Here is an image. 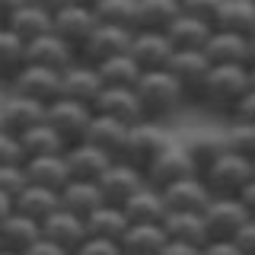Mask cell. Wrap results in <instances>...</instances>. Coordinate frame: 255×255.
Listing matches in <instances>:
<instances>
[{"mask_svg": "<svg viewBox=\"0 0 255 255\" xmlns=\"http://www.w3.org/2000/svg\"><path fill=\"white\" fill-rule=\"evenodd\" d=\"M128 54L134 58V64H137L140 70H163L166 64L172 61L175 48L172 42L166 38V32H134L131 35V48H128Z\"/></svg>", "mask_w": 255, "mask_h": 255, "instance_id": "cell-13", "label": "cell"}, {"mask_svg": "<svg viewBox=\"0 0 255 255\" xmlns=\"http://www.w3.org/2000/svg\"><path fill=\"white\" fill-rule=\"evenodd\" d=\"M0 131H6V128H3V115H0Z\"/></svg>", "mask_w": 255, "mask_h": 255, "instance_id": "cell-58", "label": "cell"}, {"mask_svg": "<svg viewBox=\"0 0 255 255\" xmlns=\"http://www.w3.org/2000/svg\"><path fill=\"white\" fill-rule=\"evenodd\" d=\"M106 204V198H102V191L96 182H83V179H70V185L61 191V207L70 214H77V217H90L93 211H99V207Z\"/></svg>", "mask_w": 255, "mask_h": 255, "instance_id": "cell-32", "label": "cell"}, {"mask_svg": "<svg viewBox=\"0 0 255 255\" xmlns=\"http://www.w3.org/2000/svg\"><path fill=\"white\" fill-rule=\"evenodd\" d=\"M38 239H42V223L29 220L26 214L10 211L3 220H0V249L22 255L32 243H38Z\"/></svg>", "mask_w": 255, "mask_h": 255, "instance_id": "cell-19", "label": "cell"}, {"mask_svg": "<svg viewBox=\"0 0 255 255\" xmlns=\"http://www.w3.org/2000/svg\"><path fill=\"white\" fill-rule=\"evenodd\" d=\"M214 26L198 16H188V13H179L172 19V26L166 29V38L172 42L175 51H204L207 38H211Z\"/></svg>", "mask_w": 255, "mask_h": 255, "instance_id": "cell-24", "label": "cell"}, {"mask_svg": "<svg viewBox=\"0 0 255 255\" xmlns=\"http://www.w3.org/2000/svg\"><path fill=\"white\" fill-rule=\"evenodd\" d=\"M0 29H3V22H0Z\"/></svg>", "mask_w": 255, "mask_h": 255, "instance_id": "cell-60", "label": "cell"}, {"mask_svg": "<svg viewBox=\"0 0 255 255\" xmlns=\"http://www.w3.org/2000/svg\"><path fill=\"white\" fill-rule=\"evenodd\" d=\"M74 255H125L122 243H115V239H99V236H90L83 246L74 252Z\"/></svg>", "mask_w": 255, "mask_h": 255, "instance_id": "cell-43", "label": "cell"}, {"mask_svg": "<svg viewBox=\"0 0 255 255\" xmlns=\"http://www.w3.org/2000/svg\"><path fill=\"white\" fill-rule=\"evenodd\" d=\"M102 26H118L134 32V16H137V0H99L93 6Z\"/></svg>", "mask_w": 255, "mask_h": 255, "instance_id": "cell-39", "label": "cell"}, {"mask_svg": "<svg viewBox=\"0 0 255 255\" xmlns=\"http://www.w3.org/2000/svg\"><path fill=\"white\" fill-rule=\"evenodd\" d=\"M204 58L211 64H243V67H249V64H252L249 38L214 29L211 38H207V45H204Z\"/></svg>", "mask_w": 255, "mask_h": 255, "instance_id": "cell-23", "label": "cell"}, {"mask_svg": "<svg viewBox=\"0 0 255 255\" xmlns=\"http://www.w3.org/2000/svg\"><path fill=\"white\" fill-rule=\"evenodd\" d=\"M233 243L239 246L243 255H255V220H246V227L233 236Z\"/></svg>", "mask_w": 255, "mask_h": 255, "instance_id": "cell-46", "label": "cell"}, {"mask_svg": "<svg viewBox=\"0 0 255 255\" xmlns=\"http://www.w3.org/2000/svg\"><path fill=\"white\" fill-rule=\"evenodd\" d=\"M0 93H3V90H0Z\"/></svg>", "mask_w": 255, "mask_h": 255, "instance_id": "cell-62", "label": "cell"}, {"mask_svg": "<svg viewBox=\"0 0 255 255\" xmlns=\"http://www.w3.org/2000/svg\"><path fill=\"white\" fill-rule=\"evenodd\" d=\"M10 211H13V201H10L6 195H0V220H3V217H6Z\"/></svg>", "mask_w": 255, "mask_h": 255, "instance_id": "cell-53", "label": "cell"}, {"mask_svg": "<svg viewBox=\"0 0 255 255\" xmlns=\"http://www.w3.org/2000/svg\"><path fill=\"white\" fill-rule=\"evenodd\" d=\"M249 51H252V64H255V35L249 38Z\"/></svg>", "mask_w": 255, "mask_h": 255, "instance_id": "cell-56", "label": "cell"}, {"mask_svg": "<svg viewBox=\"0 0 255 255\" xmlns=\"http://www.w3.org/2000/svg\"><path fill=\"white\" fill-rule=\"evenodd\" d=\"M230 118H236V122H249L255 125V90H249L243 96V99L236 102V109L230 112Z\"/></svg>", "mask_w": 255, "mask_h": 255, "instance_id": "cell-45", "label": "cell"}, {"mask_svg": "<svg viewBox=\"0 0 255 255\" xmlns=\"http://www.w3.org/2000/svg\"><path fill=\"white\" fill-rule=\"evenodd\" d=\"M182 13L179 0H137V16H134V32H166L172 19Z\"/></svg>", "mask_w": 255, "mask_h": 255, "instance_id": "cell-33", "label": "cell"}, {"mask_svg": "<svg viewBox=\"0 0 255 255\" xmlns=\"http://www.w3.org/2000/svg\"><path fill=\"white\" fill-rule=\"evenodd\" d=\"M191 175H198L195 172V159H191V153H188V143H179V140H169L156 153L153 163L143 169L147 185H153L159 191L175 185V182H182V179H191Z\"/></svg>", "mask_w": 255, "mask_h": 255, "instance_id": "cell-4", "label": "cell"}, {"mask_svg": "<svg viewBox=\"0 0 255 255\" xmlns=\"http://www.w3.org/2000/svg\"><path fill=\"white\" fill-rule=\"evenodd\" d=\"M64 159H67L70 179H83V182H96L112 163H115V159H112L109 153H102L99 147H93L90 140L70 143V147L64 150Z\"/></svg>", "mask_w": 255, "mask_h": 255, "instance_id": "cell-18", "label": "cell"}, {"mask_svg": "<svg viewBox=\"0 0 255 255\" xmlns=\"http://www.w3.org/2000/svg\"><path fill=\"white\" fill-rule=\"evenodd\" d=\"M0 255H16V252H6V249H0Z\"/></svg>", "mask_w": 255, "mask_h": 255, "instance_id": "cell-57", "label": "cell"}, {"mask_svg": "<svg viewBox=\"0 0 255 255\" xmlns=\"http://www.w3.org/2000/svg\"><path fill=\"white\" fill-rule=\"evenodd\" d=\"M201 255H243V252H239V246L233 239H211L201 249Z\"/></svg>", "mask_w": 255, "mask_h": 255, "instance_id": "cell-47", "label": "cell"}, {"mask_svg": "<svg viewBox=\"0 0 255 255\" xmlns=\"http://www.w3.org/2000/svg\"><path fill=\"white\" fill-rule=\"evenodd\" d=\"M159 255H201V249L198 246H188V243H166L163 249H159Z\"/></svg>", "mask_w": 255, "mask_h": 255, "instance_id": "cell-49", "label": "cell"}, {"mask_svg": "<svg viewBox=\"0 0 255 255\" xmlns=\"http://www.w3.org/2000/svg\"><path fill=\"white\" fill-rule=\"evenodd\" d=\"M102 93V77L96 70V64L77 58L67 70H61V96L64 99H74V102H83V106L93 109V102L99 99Z\"/></svg>", "mask_w": 255, "mask_h": 255, "instance_id": "cell-11", "label": "cell"}, {"mask_svg": "<svg viewBox=\"0 0 255 255\" xmlns=\"http://www.w3.org/2000/svg\"><path fill=\"white\" fill-rule=\"evenodd\" d=\"M58 207H61V195L51 191V188H42V185H26L19 195L13 198V211L26 214V217L35 220V223L48 220Z\"/></svg>", "mask_w": 255, "mask_h": 255, "instance_id": "cell-29", "label": "cell"}, {"mask_svg": "<svg viewBox=\"0 0 255 255\" xmlns=\"http://www.w3.org/2000/svg\"><path fill=\"white\" fill-rule=\"evenodd\" d=\"M128 223H163L169 207L163 201V191L153 188V185H143L140 191H134L131 198L122 204Z\"/></svg>", "mask_w": 255, "mask_h": 255, "instance_id": "cell-25", "label": "cell"}, {"mask_svg": "<svg viewBox=\"0 0 255 255\" xmlns=\"http://www.w3.org/2000/svg\"><path fill=\"white\" fill-rule=\"evenodd\" d=\"M128 227H131V223H128L125 211L115 207V204H102L99 211H93L90 217H86V233L99 236V239H115V243H122Z\"/></svg>", "mask_w": 255, "mask_h": 255, "instance_id": "cell-35", "label": "cell"}, {"mask_svg": "<svg viewBox=\"0 0 255 255\" xmlns=\"http://www.w3.org/2000/svg\"><path fill=\"white\" fill-rule=\"evenodd\" d=\"M32 6H38V10H45L48 16H54V13H61L64 6L70 3V0H29Z\"/></svg>", "mask_w": 255, "mask_h": 255, "instance_id": "cell-52", "label": "cell"}, {"mask_svg": "<svg viewBox=\"0 0 255 255\" xmlns=\"http://www.w3.org/2000/svg\"><path fill=\"white\" fill-rule=\"evenodd\" d=\"M26 3H29V0H0V22H6L13 13H19Z\"/></svg>", "mask_w": 255, "mask_h": 255, "instance_id": "cell-51", "label": "cell"}, {"mask_svg": "<svg viewBox=\"0 0 255 255\" xmlns=\"http://www.w3.org/2000/svg\"><path fill=\"white\" fill-rule=\"evenodd\" d=\"M239 201H243L246 214H249V220H255V179H252L243 191H239Z\"/></svg>", "mask_w": 255, "mask_h": 255, "instance_id": "cell-50", "label": "cell"}, {"mask_svg": "<svg viewBox=\"0 0 255 255\" xmlns=\"http://www.w3.org/2000/svg\"><path fill=\"white\" fill-rule=\"evenodd\" d=\"M22 67H26V42H19L10 29H0V90H6Z\"/></svg>", "mask_w": 255, "mask_h": 255, "instance_id": "cell-36", "label": "cell"}, {"mask_svg": "<svg viewBox=\"0 0 255 255\" xmlns=\"http://www.w3.org/2000/svg\"><path fill=\"white\" fill-rule=\"evenodd\" d=\"M42 236L51 239V243L61 246V249H67L70 255L90 239V233H86V220L77 217V214H70V211H64V207H58L48 220H42Z\"/></svg>", "mask_w": 255, "mask_h": 255, "instance_id": "cell-14", "label": "cell"}, {"mask_svg": "<svg viewBox=\"0 0 255 255\" xmlns=\"http://www.w3.org/2000/svg\"><path fill=\"white\" fill-rule=\"evenodd\" d=\"M77 58H80V54L64 42V38L54 35V32H48V35H42V38H35V42L26 45V64L58 70V74H61V70H67Z\"/></svg>", "mask_w": 255, "mask_h": 255, "instance_id": "cell-16", "label": "cell"}, {"mask_svg": "<svg viewBox=\"0 0 255 255\" xmlns=\"http://www.w3.org/2000/svg\"><path fill=\"white\" fill-rule=\"evenodd\" d=\"M93 122V109L74 99H54L51 106H45V125H51L54 131L64 137V143H80L86 137V128Z\"/></svg>", "mask_w": 255, "mask_h": 255, "instance_id": "cell-6", "label": "cell"}, {"mask_svg": "<svg viewBox=\"0 0 255 255\" xmlns=\"http://www.w3.org/2000/svg\"><path fill=\"white\" fill-rule=\"evenodd\" d=\"M201 217H204V230L211 239H233L246 227L249 214H246L239 198H211L207 207L201 211Z\"/></svg>", "mask_w": 255, "mask_h": 255, "instance_id": "cell-8", "label": "cell"}, {"mask_svg": "<svg viewBox=\"0 0 255 255\" xmlns=\"http://www.w3.org/2000/svg\"><path fill=\"white\" fill-rule=\"evenodd\" d=\"M163 230H166V239H172V243H188V246H198V249H204V246L211 243L201 214L169 211L166 220H163Z\"/></svg>", "mask_w": 255, "mask_h": 255, "instance_id": "cell-28", "label": "cell"}, {"mask_svg": "<svg viewBox=\"0 0 255 255\" xmlns=\"http://www.w3.org/2000/svg\"><path fill=\"white\" fill-rule=\"evenodd\" d=\"M211 26L217 32H233V35L252 38L255 35V6H252V0H223Z\"/></svg>", "mask_w": 255, "mask_h": 255, "instance_id": "cell-27", "label": "cell"}, {"mask_svg": "<svg viewBox=\"0 0 255 255\" xmlns=\"http://www.w3.org/2000/svg\"><path fill=\"white\" fill-rule=\"evenodd\" d=\"M131 29H118V26H102L90 35V42L83 45V51H80V58L90 61V64H102L109 58H118V54H128V48H131Z\"/></svg>", "mask_w": 255, "mask_h": 255, "instance_id": "cell-17", "label": "cell"}, {"mask_svg": "<svg viewBox=\"0 0 255 255\" xmlns=\"http://www.w3.org/2000/svg\"><path fill=\"white\" fill-rule=\"evenodd\" d=\"M22 255H70V252H67V249H61V246H54L51 239H45V236H42L38 243H32Z\"/></svg>", "mask_w": 255, "mask_h": 255, "instance_id": "cell-48", "label": "cell"}, {"mask_svg": "<svg viewBox=\"0 0 255 255\" xmlns=\"http://www.w3.org/2000/svg\"><path fill=\"white\" fill-rule=\"evenodd\" d=\"M0 115H3V128H6V131L19 137L22 131H29V128H35V125L45 122V106L26 99V96H16L10 90H3V93H0Z\"/></svg>", "mask_w": 255, "mask_h": 255, "instance_id": "cell-15", "label": "cell"}, {"mask_svg": "<svg viewBox=\"0 0 255 255\" xmlns=\"http://www.w3.org/2000/svg\"><path fill=\"white\" fill-rule=\"evenodd\" d=\"M3 29H10L19 42H35V38L48 35V32H54V16H48L45 10H38V6L26 3L19 13H13L10 19L3 22Z\"/></svg>", "mask_w": 255, "mask_h": 255, "instance_id": "cell-30", "label": "cell"}, {"mask_svg": "<svg viewBox=\"0 0 255 255\" xmlns=\"http://www.w3.org/2000/svg\"><path fill=\"white\" fill-rule=\"evenodd\" d=\"M70 3H80V6H96L99 0H70Z\"/></svg>", "mask_w": 255, "mask_h": 255, "instance_id": "cell-54", "label": "cell"}, {"mask_svg": "<svg viewBox=\"0 0 255 255\" xmlns=\"http://www.w3.org/2000/svg\"><path fill=\"white\" fill-rule=\"evenodd\" d=\"M166 70L179 80V86L185 90V96L195 99L198 90H201L207 70H211V61L204 58V51H175L172 61L166 64Z\"/></svg>", "mask_w": 255, "mask_h": 255, "instance_id": "cell-20", "label": "cell"}, {"mask_svg": "<svg viewBox=\"0 0 255 255\" xmlns=\"http://www.w3.org/2000/svg\"><path fill=\"white\" fill-rule=\"evenodd\" d=\"M22 166H26L29 185L51 188V191H58V195L70 185V169H67L64 153H58V156H35V159H26Z\"/></svg>", "mask_w": 255, "mask_h": 255, "instance_id": "cell-22", "label": "cell"}, {"mask_svg": "<svg viewBox=\"0 0 255 255\" xmlns=\"http://www.w3.org/2000/svg\"><path fill=\"white\" fill-rule=\"evenodd\" d=\"M10 163H26L19 147V137L10 131H0V166H10Z\"/></svg>", "mask_w": 255, "mask_h": 255, "instance_id": "cell-44", "label": "cell"}, {"mask_svg": "<svg viewBox=\"0 0 255 255\" xmlns=\"http://www.w3.org/2000/svg\"><path fill=\"white\" fill-rule=\"evenodd\" d=\"M163 201L169 211H185V214H201L207 201H211V191H207V185L198 175H191V179H182L175 182V185L163 188Z\"/></svg>", "mask_w": 255, "mask_h": 255, "instance_id": "cell-26", "label": "cell"}, {"mask_svg": "<svg viewBox=\"0 0 255 255\" xmlns=\"http://www.w3.org/2000/svg\"><path fill=\"white\" fill-rule=\"evenodd\" d=\"M249 80H252V90H255V64H249Z\"/></svg>", "mask_w": 255, "mask_h": 255, "instance_id": "cell-55", "label": "cell"}, {"mask_svg": "<svg viewBox=\"0 0 255 255\" xmlns=\"http://www.w3.org/2000/svg\"><path fill=\"white\" fill-rule=\"evenodd\" d=\"M198 179L207 185L211 198H239V191L255 179V169H252V159L223 150Z\"/></svg>", "mask_w": 255, "mask_h": 255, "instance_id": "cell-3", "label": "cell"}, {"mask_svg": "<svg viewBox=\"0 0 255 255\" xmlns=\"http://www.w3.org/2000/svg\"><path fill=\"white\" fill-rule=\"evenodd\" d=\"M220 3H223V0H179L182 13L198 16V19H204V22H214V16H217Z\"/></svg>", "mask_w": 255, "mask_h": 255, "instance_id": "cell-42", "label": "cell"}, {"mask_svg": "<svg viewBox=\"0 0 255 255\" xmlns=\"http://www.w3.org/2000/svg\"><path fill=\"white\" fill-rule=\"evenodd\" d=\"M96 185H99L102 198H106V204H115L122 207L128 198L134 195V191H140L143 185H147V179H143L140 169H134V166L122 163V159H115V163L109 166L106 172L96 179Z\"/></svg>", "mask_w": 255, "mask_h": 255, "instance_id": "cell-12", "label": "cell"}, {"mask_svg": "<svg viewBox=\"0 0 255 255\" xmlns=\"http://www.w3.org/2000/svg\"><path fill=\"white\" fill-rule=\"evenodd\" d=\"M96 29H99V16H96L93 6L67 3L61 13H54V35L64 38L77 54L83 51V45L90 42V35Z\"/></svg>", "mask_w": 255, "mask_h": 255, "instance_id": "cell-9", "label": "cell"}, {"mask_svg": "<svg viewBox=\"0 0 255 255\" xmlns=\"http://www.w3.org/2000/svg\"><path fill=\"white\" fill-rule=\"evenodd\" d=\"M96 70H99V77H102V86H134L140 80V74H143L137 64H134L131 54L109 58V61L96 64Z\"/></svg>", "mask_w": 255, "mask_h": 255, "instance_id": "cell-37", "label": "cell"}, {"mask_svg": "<svg viewBox=\"0 0 255 255\" xmlns=\"http://www.w3.org/2000/svg\"><path fill=\"white\" fill-rule=\"evenodd\" d=\"M169 143V134H166V128L153 122V118H147V122L140 125H131V131H128V140H125V150H122V163L134 166V169H147L150 163L156 159V153Z\"/></svg>", "mask_w": 255, "mask_h": 255, "instance_id": "cell-5", "label": "cell"}, {"mask_svg": "<svg viewBox=\"0 0 255 255\" xmlns=\"http://www.w3.org/2000/svg\"><path fill=\"white\" fill-rule=\"evenodd\" d=\"M252 169H255V159H252Z\"/></svg>", "mask_w": 255, "mask_h": 255, "instance_id": "cell-59", "label": "cell"}, {"mask_svg": "<svg viewBox=\"0 0 255 255\" xmlns=\"http://www.w3.org/2000/svg\"><path fill=\"white\" fill-rule=\"evenodd\" d=\"M223 147L230 153H239L246 159H255V125L249 122H236V118H227V128L220 131Z\"/></svg>", "mask_w": 255, "mask_h": 255, "instance_id": "cell-38", "label": "cell"}, {"mask_svg": "<svg viewBox=\"0 0 255 255\" xmlns=\"http://www.w3.org/2000/svg\"><path fill=\"white\" fill-rule=\"evenodd\" d=\"M134 93H137L147 118H153V122H163V118L175 115L188 99L185 90L179 86V80H175L166 67L163 70H143L140 80L134 83Z\"/></svg>", "mask_w": 255, "mask_h": 255, "instance_id": "cell-2", "label": "cell"}, {"mask_svg": "<svg viewBox=\"0 0 255 255\" xmlns=\"http://www.w3.org/2000/svg\"><path fill=\"white\" fill-rule=\"evenodd\" d=\"M93 112L96 115H109V118H118L125 125H140L147 122V112H143L134 86H102L99 99L93 102Z\"/></svg>", "mask_w": 255, "mask_h": 255, "instance_id": "cell-10", "label": "cell"}, {"mask_svg": "<svg viewBox=\"0 0 255 255\" xmlns=\"http://www.w3.org/2000/svg\"><path fill=\"white\" fill-rule=\"evenodd\" d=\"M169 243L163 223H131L122 236L125 255H159V249Z\"/></svg>", "mask_w": 255, "mask_h": 255, "instance_id": "cell-31", "label": "cell"}, {"mask_svg": "<svg viewBox=\"0 0 255 255\" xmlns=\"http://www.w3.org/2000/svg\"><path fill=\"white\" fill-rule=\"evenodd\" d=\"M6 90L16 96H26V99L38 102V106H51L54 99H61V74L58 70H48V67L26 64Z\"/></svg>", "mask_w": 255, "mask_h": 255, "instance_id": "cell-7", "label": "cell"}, {"mask_svg": "<svg viewBox=\"0 0 255 255\" xmlns=\"http://www.w3.org/2000/svg\"><path fill=\"white\" fill-rule=\"evenodd\" d=\"M252 6H255V0H252Z\"/></svg>", "mask_w": 255, "mask_h": 255, "instance_id": "cell-61", "label": "cell"}, {"mask_svg": "<svg viewBox=\"0 0 255 255\" xmlns=\"http://www.w3.org/2000/svg\"><path fill=\"white\" fill-rule=\"evenodd\" d=\"M26 185H29V179H26V166H22V163L0 166V195H6L13 201Z\"/></svg>", "mask_w": 255, "mask_h": 255, "instance_id": "cell-41", "label": "cell"}, {"mask_svg": "<svg viewBox=\"0 0 255 255\" xmlns=\"http://www.w3.org/2000/svg\"><path fill=\"white\" fill-rule=\"evenodd\" d=\"M249 90H252L249 67H243V64H211L195 99L211 112H220V115L230 118V112L236 109V102Z\"/></svg>", "mask_w": 255, "mask_h": 255, "instance_id": "cell-1", "label": "cell"}, {"mask_svg": "<svg viewBox=\"0 0 255 255\" xmlns=\"http://www.w3.org/2000/svg\"><path fill=\"white\" fill-rule=\"evenodd\" d=\"M223 137L220 134H207V137H198V140H191L188 143V153H191V159H195V172L201 175L207 166L214 163V159H217L220 153H223Z\"/></svg>", "mask_w": 255, "mask_h": 255, "instance_id": "cell-40", "label": "cell"}, {"mask_svg": "<svg viewBox=\"0 0 255 255\" xmlns=\"http://www.w3.org/2000/svg\"><path fill=\"white\" fill-rule=\"evenodd\" d=\"M19 147H22V156L26 159H35V156H58L67 150V143H64V137L51 125L42 122V125H35V128L19 134Z\"/></svg>", "mask_w": 255, "mask_h": 255, "instance_id": "cell-34", "label": "cell"}, {"mask_svg": "<svg viewBox=\"0 0 255 255\" xmlns=\"http://www.w3.org/2000/svg\"><path fill=\"white\" fill-rule=\"evenodd\" d=\"M128 131H131V125L118 122V118H109V115H96V112H93V122H90V128H86L83 140H90L93 147L102 150V153H109L112 159H118L122 150H125Z\"/></svg>", "mask_w": 255, "mask_h": 255, "instance_id": "cell-21", "label": "cell"}]
</instances>
